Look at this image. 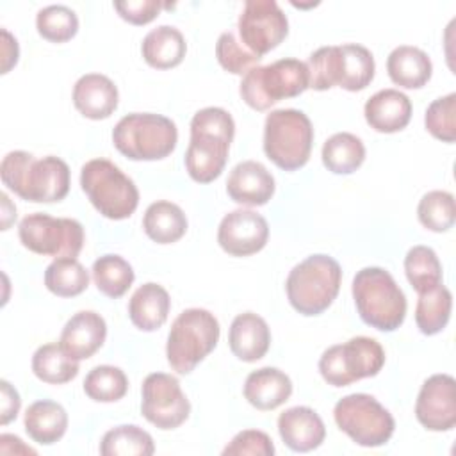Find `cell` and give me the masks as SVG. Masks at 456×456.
<instances>
[{"label": "cell", "mask_w": 456, "mask_h": 456, "mask_svg": "<svg viewBox=\"0 0 456 456\" xmlns=\"http://www.w3.org/2000/svg\"><path fill=\"white\" fill-rule=\"evenodd\" d=\"M32 372L45 383L62 385L77 378L78 360L71 358L61 344H45L32 356Z\"/></svg>", "instance_id": "cell-31"}, {"label": "cell", "mask_w": 456, "mask_h": 456, "mask_svg": "<svg viewBox=\"0 0 456 456\" xmlns=\"http://www.w3.org/2000/svg\"><path fill=\"white\" fill-rule=\"evenodd\" d=\"M128 390L126 374L114 365H98L84 379V392L96 403H114L125 397Z\"/></svg>", "instance_id": "cell-37"}, {"label": "cell", "mask_w": 456, "mask_h": 456, "mask_svg": "<svg viewBox=\"0 0 456 456\" xmlns=\"http://www.w3.org/2000/svg\"><path fill=\"white\" fill-rule=\"evenodd\" d=\"M419 221L424 228L442 233L452 228L456 210H454V196L447 191H429L422 196L417 207Z\"/></svg>", "instance_id": "cell-38"}, {"label": "cell", "mask_w": 456, "mask_h": 456, "mask_svg": "<svg viewBox=\"0 0 456 456\" xmlns=\"http://www.w3.org/2000/svg\"><path fill=\"white\" fill-rule=\"evenodd\" d=\"M233 135V118L221 107H205L192 116L185 169L194 182L210 183L223 173Z\"/></svg>", "instance_id": "cell-2"}, {"label": "cell", "mask_w": 456, "mask_h": 456, "mask_svg": "<svg viewBox=\"0 0 456 456\" xmlns=\"http://www.w3.org/2000/svg\"><path fill=\"white\" fill-rule=\"evenodd\" d=\"M141 52L148 66L155 69H169L183 61L187 43L178 28L160 25L144 36Z\"/></svg>", "instance_id": "cell-28"}, {"label": "cell", "mask_w": 456, "mask_h": 456, "mask_svg": "<svg viewBox=\"0 0 456 456\" xmlns=\"http://www.w3.org/2000/svg\"><path fill=\"white\" fill-rule=\"evenodd\" d=\"M417 420L429 431H449L456 424V381L449 374L428 378L415 403Z\"/></svg>", "instance_id": "cell-16"}, {"label": "cell", "mask_w": 456, "mask_h": 456, "mask_svg": "<svg viewBox=\"0 0 456 456\" xmlns=\"http://www.w3.org/2000/svg\"><path fill=\"white\" fill-rule=\"evenodd\" d=\"M278 433L285 445L296 452L317 449L326 436L322 419L308 406H292L280 413Z\"/></svg>", "instance_id": "cell-20"}, {"label": "cell", "mask_w": 456, "mask_h": 456, "mask_svg": "<svg viewBox=\"0 0 456 456\" xmlns=\"http://www.w3.org/2000/svg\"><path fill=\"white\" fill-rule=\"evenodd\" d=\"M333 417L338 429L362 447L385 445L395 429L392 413L369 394H349L338 399Z\"/></svg>", "instance_id": "cell-11"}, {"label": "cell", "mask_w": 456, "mask_h": 456, "mask_svg": "<svg viewBox=\"0 0 456 456\" xmlns=\"http://www.w3.org/2000/svg\"><path fill=\"white\" fill-rule=\"evenodd\" d=\"M45 285L59 297H75L87 289L89 273L73 256L55 258L45 271Z\"/></svg>", "instance_id": "cell-33"}, {"label": "cell", "mask_w": 456, "mask_h": 456, "mask_svg": "<svg viewBox=\"0 0 456 456\" xmlns=\"http://www.w3.org/2000/svg\"><path fill=\"white\" fill-rule=\"evenodd\" d=\"M244 46L262 57L274 50L289 34V21L274 0H248L239 16Z\"/></svg>", "instance_id": "cell-15"}, {"label": "cell", "mask_w": 456, "mask_h": 456, "mask_svg": "<svg viewBox=\"0 0 456 456\" xmlns=\"http://www.w3.org/2000/svg\"><path fill=\"white\" fill-rule=\"evenodd\" d=\"M292 394L290 378L276 367H262L248 374L244 397L256 410L267 411L281 406Z\"/></svg>", "instance_id": "cell-24"}, {"label": "cell", "mask_w": 456, "mask_h": 456, "mask_svg": "<svg viewBox=\"0 0 456 456\" xmlns=\"http://www.w3.org/2000/svg\"><path fill=\"white\" fill-rule=\"evenodd\" d=\"M105 319L91 310L77 312L62 328L59 344L75 360L91 358L105 342Z\"/></svg>", "instance_id": "cell-19"}, {"label": "cell", "mask_w": 456, "mask_h": 456, "mask_svg": "<svg viewBox=\"0 0 456 456\" xmlns=\"http://www.w3.org/2000/svg\"><path fill=\"white\" fill-rule=\"evenodd\" d=\"M353 299L360 319L379 330L394 331L406 317V297L392 274L381 267H363L353 278Z\"/></svg>", "instance_id": "cell-4"}, {"label": "cell", "mask_w": 456, "mask_h": 456, "mask_svg": "<svg viewBox=\"0 0 456 456\" xmlns=\"http://www.w3.org/2000/svg\"><path fill=\"white\" fill-rule=\"evenodd\" d=\"M385 365V351L376 338L353 337L328 347L319 360V372L328 385L347 387L376 376Z\"/></svg>", "instance_id": "cell-12"}, {"label": "cell", "mask_w": 456, "mask_h": 456, "mask_svg": "<svg viewBox=\"0 0 456 456\" xmlns=\"http://www.w3.org/2000/svg\"><path fill=\"white\" fill-rule=\"evenodd\" d=\"M141 413L159 429H175L191 413V403L182 392L180 381L166 372H151L141 388Z\"/></svg>", "instance_id": "cell-14"}, {"label": "cell", "mask_w": 456, "mask_h": 456, "mask_svg": "<svg viewBox=\"0 0 456 456\" xmlns=\"http://www.w3.org/2000/svg\"><path fill=\"white\" fill-rule=\"evenodd\" d=\"M228 344L239 360L248 363L256 362L267 353L271 346L269 326L260 315L253 312L239 314L230 324Z\"/></svg>", "instance_id": "cell-23"}, {"label": "cell", "mask_w": 456, "mask_h": 456, "mask_svg": "<svg viewBox=\"0 0 456 456\" xmlns=\"http://www.w3.org/2000/svg\"><path fill=\"white\" fill-rule=\"evenodd\" d=\"M153 452L151 435L135 424L109 429L100 444V454L103 456H150Z\"/></svg>", "instance_id": "cell-34"}, {"label": "cell", "mask_w": 456, "mask_h": 456, "mask_svg": "<svg viewBox=\"0 0 456 456\" xmlns=\"http://www.w3.org/2000/svg\"><path fill=\"white\" fill-rule=\"evenodd\" d=\"M314 128L308 116L297 109H278L267 114L264 125V151L280 169L303 167L312 151Z\"/></svg>", "instance_id": "cell-9"}, {"label": "cell", "mask_w": 456, "mask_h": 456, "mask_svg": "<svg viewBox=\"0 0 456 456\" xmlns=\"http://www.w3.org/2000/svg\"><path fill=\"white\" fill-rule=\"evenodd\" d=\"M452 296L442 283L428 292L419 294L415 306V322L420 333L436 335L440 333L451 317Z\"/></svg>", "instance_id": "cell-32"}, {"label": "cell", "mask_w": 456, "mask_h": 456, "mask_svg": "<svg viewBox=\"0 0 456 456\" xmlns=\"http://www.w3.org/2000/svg\"><path fill=\"white\" fill-rule=\"evenodd\" d=\"M365 121L381 134L403 130L411 119V102L397 89H381L374 93L363 107Z\"/></svg>", "instance_id": "cell-22"}, {"label": "cell", "mask_w": 456, "mask_h": 456, "mask_svg": "<svg viewBox=\"0 0 456 456\" xmlns=\"http://www.w3.org/2000/svg\"><path fill=\"white\" fill-rule=\"evenodd\" d=\"M118 87L100 73L82 75L73 86V105L89 119H107L118 109Z\"/></svg>", "instance_id": "cell-21"}, {"label": "cell", "mask_w": 456, "mask_h": 456, "mask_svg": "<svg viewBox=\"0 0 456 456\" xmlns=\"http://www.w3.org/2000/svg\"><path fill=\"white\" fill-rule=\"evenodd\" d=\"M0 178L9 191L34 203L61 201L69 191V167L53 155L36 159L23 150L9 151L2 159Z\"/></svg>", "instance_id": "cell-1"}, {"label": "cell", "mask_w": 456, "mask_h": 456, "mask_svg": "<svg viewBox=\"0 0 456 456\" xmlns=\"http://www.w3.org/2000/svg\"><path fill=\"white\" fill-rule=\"evenodd\" d=\"M310 87L306 62L280 59L267 66L249 69L240 82L242 100L255 110H267L283 98H294Z\"/></svg>", "instance_id": "cell-10"}, {"label": "cell", "mask_w": 456, "mask_h": 456, "mask_svg": "<svg viewBox=\"0 0 456 456\" xmlns=\"http://www.w3.org/2000/svg\"><path fill=\"white\" fill-rule=\"evenodd\" d=\"M23 424L27 435L34 442L41 445H52L64 436L68 429V413L59 403L41 399L27 408Z\"/></svg>", "instance_id": "cell-27"}, {"label": "cell", "mask_w": 456, "mask_h": 456, "mask_svg": "<svg viewBox=\"0 0 456 456\" xmlns=\"http://www.w3.org/2000/svg\"><path fill=\"white\" fill-rule=\"evenodd\" d=\"M310 87L326 91L338 86L346 91H362L374 78L372 53L356 43L338 46H321L306 62Z\"/></svg>", "instance_id": "cell-3"}, {"label": "cell", "mask_w": 456, "mask_h": 456, "mask_svg": "<svg viewBox=\"0 0 456 456\" xmlns=\"http://www.w3.org/2000/svg\"><path fill=\"white\" fill-rule=\"evenodd\" d=\"M164 5L162 2L157 0H126V2H114V9L118 11V14L132 23V25H146L151 20H155L159 16V11Z\"/></svg>", "instance_id": "cell-43"}, {"label": "cell", "mask_w": 456, "mask_h": 456, "mask_svg": "<svg viewBox=\"0 0 456 456\" xmlns=\"http://www.w3.org/2000/svg\"><path fill=\"white\" fill-rule=\"evenodd\" d=\"M269 239V224L255 210L237 208L226 214L217 228L219 246L232 256L258 253Z\"/></svg>", "instance_id": "cell-17"}, {"label": "cell", "mask_w": 456, "mask_h": 456, "mask_svg": "<svg viewBox=\"0 0 456 456\" xmlns=\"http://www.w3.org/2000/svg\"><path fill=\"white\" fill-rule=\"evenodd\" d=\"M144 233L157 244H171L187 232V217L183 210L171 201L151 203L142 217Z\"/></svg>", "instance_id": "cell-29"}, {"label": "cell", "mask_w": 456, "mask_h": 456, "mask_svg": "<svg viewBox=\"0 0 456 456\" xmlns=\"http://www.w3.org/2000/svg\"><path fill=\"white\" fill-rule=\"evenodd\" d=\"M178 141L176 125L153 112H134L123 116L114 130L116 150L132 160H160L173 153Z\"/></svg>", "instance_id": "cell-6"}, {"label": "cell", "mask_w": 456, "mask_h": 456, "mask_svg": "<svg viewBox=\"0 0 456 456\" xmlns=\"http://www.w3.org/2000/svg\"><path fill=\"white\" fill-rule=\"evenodd\" d=\"M365 160V146L360 137L349 132H338L322 144V164L335 175H349Z\"/></svg>", "instance_id": "cell-30"}, {"label": "cell", "mask_w": 456, "mask_h": 456, "mask_svg": "<svg viewBox=\"0 0 456 456\" xmlns=\"http://www.w3.org/2000/svg\"><path fill=\"white\" fill-rule=\"evenodd\" d=\"M424 125L428 132L444 141L454 142L456 139V93L436 98L426 110Z\"/></svg>", "instance_id": "cell-40"}, {"label": "cell", "mask_w": 456, "mask_h": 456, "mask_svg": "<svg viewBox=\"0 0 456 456\" xmlns=\"http://www.w3.org/2000/svg\"><path fill=\"white\" fill-rule=\"evenodd\" d=\"M224 456L251 454V456H273L274 445L267 433L258 429H244L237 433L232 442L223 449Z\"/></svg>", "instance_id": "cell-42"}, {"label": "cell", "mask_w": 456, "mask_h": 456, "mask_svg": "<svg viewBox=\"0 0 456 456\" xmlns=\"http://www.w3.org/2000/svg\"><path fill=\"white\" fill-rule=\"evenodd\" d=\"M171 299L167 290L153 281L141 285L128 301V317L141 331L159 330L169 314Z\"/></svg>", "instance_id": "cell-25"}, {"label": "cell", "mask_w": 456, "mask_h": 456, "mask_svg": "<svg viewBox=\"0 0 456 456\" xmlns=\"http://www.w3.org/2000/svg\"><path fill=\"white\" fill-rule=\"evenodd\" d=\"M219 322L205 308H187L173 321L166 356L171 369L178 374H189L214 351L219 340Z\"/></svg>", "instance_id": "cell-7"}, {"label": "cell", "mask_w": 456, "mask_h": 456, "mask_svg": "<svg viewBox=\"0 0 456 456\" xmlns=\"http://www.w3.org/2000/svg\"><path fill=\"white\" fill-rule=\"evenodd\" d=\"M18 237L28 251L55 258H77L84 248V228L77 219L52 217L45 212L23 217L18 226Z\"/></svg>", "instance_id": "cell-13"}, {"label": "cell", "mask_w": 456, "mask_h": 456, "mask_svg": "<svg viewBox=\"0 0 456 456\" xmlns=\"http://www.w3.org/2000/svg\"><path fill=\"white\" fill-rule=\"evenodd\" d=\"M36 28L46 41L66 43L78 32V18L66 5H48L37 12Z\"/></svg>", "instance_id": "cell-39"}, {"label": "cell", "mask_w": 456, "mask_h": 456, "mask_svg": "<svg viewBox=\"0 0 456 456\" xmlns=\"http://www.w3.org/2000/svg\"><path fill=\"white\" fill-rule=\"evenodd\" d=\"M93 280L96 289L110 297H121L134 283V269L132 265L119 255H103L93 264Z\"/></svg>", "instance_id": "cell-35"}, {"label": "cell", "mask_w": 456, "mask_h": 456, "mask_svg": "<svg viewBox=\"0 0 456 456\" xmlns=\"http://www.w3.org/2000/svg\"><path fill=\"white\" fill-rule=\"evenodd\" d=\"M342 281L340 264L328 255H310L292 267L285 290L292 308L303 315L322 314L337 297Z\"/></svg>", "instance_id": "cell-5"}, {"label": "cell", "mask_w": 456, "mask_h": 456, "mask_svg": "<svg viewBox=\"0 0 456 456\" xmlns=\"http://www.w3.org/2000/svg\"><path fill=\"white\" fill-rule=\"evenodd\" d=\"M2 413H0V422L2 424H9L12 419H16L20 406H21V399L20 394L16 392V388L9 383V381H2Z\"/></svg>", "instance_id": "cell-44"}, {"label": "cell", "mask_w": 456, "mask_h": 456, "mask_svg": "<svg viewBox=\"0 0 456 456\" xmlns=\"http://www.w3.org/2000/svg\"><path fill=\"white\" fill-rule=\"evenodd\" d=\"M390 80L404 89H420L428 84L433 73L431 59L417 46L403 45L390 52L387 59Z\"/></svg>", "instance_id": "cell-26"}, {"label": "cell", "mask_w": 456, "mask_h": 456, "mask_svg": "<svg viewBox=\"0 0 456 456\" xmlns=\"http://www.w3.org/2000/svg\"><path fill=\"white\" fill-rule=\"evenodd\" d=\"M404 273L417 294L428 292L442 283V264L428 246H413L404 256Z\"/></svg>", "instance_id": "cell-36"}, {"label": "cell", "mask_w": 456, "mask_h": 456, "mask_svg": "<svg viewBox=\"0 0 456 456\" xmlns=\"http://www.w3.org/2000/svg\"><path fill=\"white\" fill-rule=\"evenodd\" d=\"M80 185L93 207L107 219H126L139 205L134 180L107 159L86 162L80 169Z\"/></svg>", "instance_id": "cell-8"}, {"label": "cell", "mask_w": 456, "mask_h": 456, "mask_svg": "<svg viewBox=\"0 0 456 456\" xmlns=\"http://www.w3.org/2000/svg\"><path fill=\"white\" fill-rule=\"evenodd\" d=\"M18 41L5 28H2V73H7L18 62Z\"/></svg>", "instance_id": "cell-45"}, {"label": "cell", "mask_w": 456, "mask_h": 456, "mask_svg": "<svg viewBox=\"0 0 456 456\" xmlns=\"http://www.w3.org/2000/svg\"><path fill=\"white\" fill-rule=\"evenodd\" d=\"M216 57L219 64L233 75H246L249 69L256 68L262 59L244 48L232 32H223L219 36L216 43Z\"/></svg>", "instance_id": "cell-41"}, {"label": "cell", "mask_w": 456, "mask_h": 456, "mask_svg": "<svg viewBox=\"0 0 456 456\" xmlns=\"http://www.w3.org/2000/svg\"><path fill=\"white\" fill-rule=\"evenodd\" d=\"M226 192L239 205L260 207L273 198L274 178L264 164L244 160L232 169L226 180Z\"/></svg>", "instance_id": "cell-18"}]
</instances>
